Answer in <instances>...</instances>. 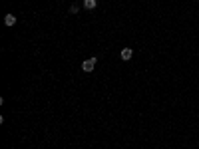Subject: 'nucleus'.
I'll use <instances>...</instances> for the list:
<instances>
[{
  "label": "nucleus",
  "mask_w": 199,
  "mask_h": 149,
  "mask_svg": "<svg viewBox=\"0 0 199 149\" xmlns=\"http://www.w3.org/2000/svg\"><path fill=\"white\" fill-rule=\"evenodd\" d=\"M96 6H98V0H84V8L86 10H96Z\"/></svg>",
  "instance_id": "obj_4"
},
{
  "label": "nucleus",
  "mask_w": 199,
  "mask_h": 149,
  "mask_svg": "<svg viewBox=\"0 0 199 149\" xmlns=\"http://www.w3.org/2000/svg\"><path fill=\"white\" fill-rule=\"evenodd\" d=\"M70 14H78V6H76V4L70 6Z\"/></svg>",
  "instance_id": "obj_5"
},
{
  "label": "nucleus",
  "mask_w": 199,
  "mask_h": 149,
  "mask_svg": "<svg viewBox=\"0 0 199 149\" xmlns=\"http://www.w3.org/2000/svg\"><path fill=\"white\" fill-rule=\"evenodd\" d=\"M4 24L8 26V28H12V26L16 24V16H14V14H6V16H4Z\"/></svg>",
  "instance_id": "obj_3"
},
{
  "label": "nucleus",
  "mask_w": 199,
  "mask_h": 149,
  "mask_svg": "<svg viewBox=\"0 0 199 149\" xmlns=\"http://www.w3.org/2000/svg\"><path fill=\"white\" fill-rule=\"evenodd\" d=\"M96 64H98V58H90V60H84V64H82V70H84L86 74H90V72H94Z\"/></svg>",
  "instance_id": "obj_1"
},
{
  "label": "nucleus",
  "mask_w": 199,
  "mask_h": 149,
  "mask_svg": "<svg viewBox=\"0 0 199 149\" xmlns=\"http://www.w3.org/2000/svg\"><path fill=\"white\" fill-rule=\"evenodd\" d=\"M119 56H122L123 62H129V60H132V56H133V50H132V48H123L122 52H119Z\"/></svg>",
  "instance_id": "obj_2"
}]
</instances>
